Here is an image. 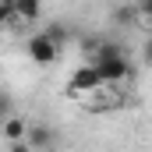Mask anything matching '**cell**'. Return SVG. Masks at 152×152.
<instances>
[{
	"label": "cell",
	"instance_id": "8",
	"mask_svg": "<svg viewBox=\"0 0 152 152\" xmlns=\"http://www.w3.org/2000/svg\"><path fill=\"white\" fill-rule=\"evenodd\" d=\"M14 21V0H0V28Z\"/></svg>",
	"mask_w": 152,
	"mask_h": 152
},
{
	"label": "cell",
	"instance_id": "11",
	"mask_svg": "<svg viewBox=\"0 0 152 152\" xmlns=\"http://www.w3.org/2000/svg\"><path fill=\"white\" fill-rule=\"evenodd\" d=\"M142 64H145V67H152V36L142 39Z\"/></svg>",
	"mask_w": 152,
	"mask_h": 152
},
{
	"label": "cell",
	"instance_id": "7",
	"mask_svg": "<svg viewBox=\"0 0 152 152\" xmlns=\"http://www.w3.org/2000/svg\"><path fill=\"white\" fill-rule=\"evenodd\" d=\"M134 11H138V21H145V25L152 28V0H138Z\"/></svg>",
	"mask_w": 152,
	"mask_h": 152
},
{
	"label": "cell",
	"instance_id": "3",
	"mask_svg": "<svg viewBox=\"0 0 152 152\" xmlns=\"http://www.w3.org/2000/svg\"><path fill=\"white\" fill-rule=\"evenodd\" d=\"M96 88H103V78H99V71H96V64L88 60L85 67H78L75 75H71V81H67V96H71V99H81V96H92Z\"/></svg>",
	"mask_w": 152,
	"mask_h": 152
},
{
	"label": "cell",
	"instance_id": "6",
	"mask_svg": "<svg viewBox=\"0 0 152 152\" xmlns=\"http://www.w3.org/2000/svg\"><path fill=\"white\" fill-rule=\"evenodd\" d=\"M39 14H42V4H39V0H14V18H21V21H36Z\"/></svg>",
	"mask_w": 152,
	"mask_h": 152
},
{
	"label": "cell",
	"instance_id": "12",
	"mask_svg": "<svg viewBox=\"0 0 152 152\" xmlns=\"http://www.w3.org/2000/svg\"><path fill=\"white\" fill-rule=\"evenodd\" d=\"M11 110H14L11 96H7V92H0V120H4V117H11Z\"/></svg>",
	"mask_w": 152,
	"mask_h": 152
},
{
	"label": "cell",
	"instance_id": "2",
	"mask_svg": "<svg viewBox=\"0 0 152 152\" xmlns=\"http://www.w3.org/2000/svg\"><path fill=\"white\" fill-rule=\"evenodd\" d=\"M28 60L39 64V67H46V64H53L57 57H60V42L50 36V32H39V36H28Z\"/></svg>",
	"mask_w": 152,
	"mask_h": 152
},
{
	"label": "cell",
	"instance_id": "10",
	"mask_svg": "<svg viewBox=\"0 0 152 152\" xmlns=\"http://www.w3.org/2000/svg\"><path fill=\"white\" fill-rule=\"evenodd\" d=\"M99 42H103L99 36H85V39H81V50H85L88 57H96V50H99Z\"/></svg>",
	"mask_w": 152,
	"mask_h": 152
},
{
	"label": "cell",
	"instance_id": "5",
	"mask_svg": "<svg viewBox=\"0 0 152 152\" xmlns=\"http://www.w3.org/2000/svg\"><path fill=\"white\" fill-rule=\"evenodd\" d=\"M57 138H53V131L46 127V124H28V131H25V145L28 149H46V145H53Z\"/></svg>",
	"mask_w": 152,
	"mask_h": 152
},
{
	"label": "cell",
	"instance_id": "4",
	"mask_svg": "<svg viewBox=\"0 0 152 152\" xmlns=\"http://www.w3.org/2000/svg\"><path fill=\"white\" fill-rule=\"evenodd\" d=\"M0 124H4V127H0V131H4V142H11L14 149H25V131H28V120H21V117L11 113V117H4Z\"/></svg>",
	"mask_w": 152,
	"mask_h": 152
},
{
	"label": "cell",
	"instance_id": "13",
	"mask_svg": "<svg viewBox=\"0 0 152 152\" xmlns=\"http://www.w3.org/2000/svg\"><path fill=\"white\" fill-rule=\"evenodd\" d=\"M50 36L57 39V42H64V39H67V28H64V25H50Z\"/></svg>",
	"mask_w": 152,
	"mask_h": 152
},
{
	"label": "cell",
	"instance_id": "9",
	"mask_svg": "<svg viewBox=\"0 0 152 152\" xmlns=\"http://www.w3.org/2000/svg\"><path fill=\"white\" fill-rule=\"evenodd\" d=\"M117 25H131V21H138V11L134 7H117Z\"/></svg>",
	"mask_w": 152,
	"mask_h": 152
},
{
	"label": "cell",
	"instance_id": "1",
	"mask_svg": "<svg viewBox=\"0 0 152 152\" xmlns=\"http://www.w3.org/2000/svg\"><path fill=\"white\" fill-rule=\"evenodd\" d=\"M92 64H96L99 78H103V85H120V81H127V78H131V64H127L124 50L113 46V42H99V50H96Z\"/></svg>",
	"mask_w": 152,
	"mask_h": 152
}]
</instances>
